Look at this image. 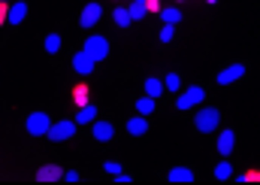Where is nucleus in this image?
Wrapping results in <instances>:
<instances>
[{
    "instance_id": "obj_1",
    "label": "nucleus",
    "mask_w": 260,
    "mask_h": 185,
    "mask_svg": "<svg viewBox=\"0 0 260 185\" xmlns=\"http://www.w3.org/2000/svg\"><path fill=\"white\" fill-rule=\"evenodd\" d=\"M194 124H197V130L212 134V130H218V124H221V113H218L215 107H203L194 116Z\"/></svg>"
},
{
    "instance_id": "obj_2",
    "label": "nucleus",
    "mask_w": 260,
    "mask_h": 185,
    "mask_svg": "<svg viewBox=\"0 0 260 185\" xmlns=\"http://www.w3.org/2000/svg\"><path fill=\"white\" fill-rule=\"evenodd\" d=\"M94 61H106V55H109V43H106V37H97V34H91L88 40H85V46H82Z\"/></svg>"
},
{
    "instance_id": "obj_3",
    "label": "nucleus",
    "mask_w": 260,
    "mask_h": 185,
    "mask_svg": "<svg viewBox=\"0 0 260 185\" xmlns=\"http://www.w3.org/2000/svg\"><path fill=\"white\" fill-rule=\"evenodd\" d=\"M206 100V91L200 88V85H191V88H185L179 97H176V107L179 110H194L197 103H203Z\"/></svg>"
},
{
    "instance_id": "obj_4",
    "label": "nucleus",
    "mask_w": 260,
    "mask_h": 185,
    "mask_svg": "<svg viewBox=\"0 0 260 185\" xmlns=\"http://www.w3.org/2000/svg\"><path fill=\"white\" fill-rule=\"evenodd\" d=\"M49 127H52V119H49L46 113H34V116H27V134H30V137H46Z\"/></svg>"
},
{
    "instance_id": "obj_5",
    "label": "nucleus",
    "mask_w": 260,
    "mask_h": 185,
    "mask_svg": "<svg viewBox=\"0 0 260 185\" xmlns=\"http://www.w3.org/2000/svg\"><path fill=\"white\" fill-rule=\"evenodd\" d=\"M76 127H79L76 119H73V122H58V124H52V127H49V134H46V137H49L52 143H64V140H70V137L76 134Z\"/></svg>"
},
{
    "instance_id": "obj_6",
    "label": "nucleus",
    "mask_w": 260,
    "mask_h": 185,
    "mask_svg": "<svg viewBox=\"0 0 260 185\" xmlns=\"http://www.w3.org/2000/svg\"><path fill=\"white\" fill-rule=\"evenodd\" d=\"M100 15H103V6H100V3H88V6L82 9V15H79L82 31H91V28L100 21Z\"/></svg>"
},
{
    "instance_id": "obj_7",
    "label": "nucleus",
    "mask_w": 260,
    "mask_h": 185,
    "mask_svg": "<svg viewBox=\"0 0 260 185\" xmlns=\"http://www.w3.org/2000/svg\"><path fill=\"white\" fill-rule=\"evenodd\" d=\"M94 64H97V61H94V58H91L85 49L73 55V70H76L79 76H91V73H94Z\"/></svg>"
},
{
    "instance_id": "obj_8",
    "label": "nucleus",
    "mask_w": 260,
    "mask_h": 185,
    "mask_svg": "<svg viewBox=\"0 0 260 185\" xmlns=\"http://www.w3.org/2000/svg\"><path fill=\"white\" fill-rule=\"evenodd\" d=\"M245 76V67L242 64H230V67H224L221 73H218V85H230V82H236V79H242Z\"/></svg>"
},
{
    "instance_id": "obj_9",
    "label": "nucleus",
    "mask_w": 260,
    "mask_h": 185,
    "mask_svg": "<svg viewBox=\"0 0 260 185\" xmlns=\"http://www.w3.org/2000/svg\"><path fill=\"white\" fill-rule=\"evenodd\" d=\"M64 176V170L58 167V164H43L40 170H37V182H58Z\"/></svg>"
},
{
    "instance_id": "obj_10",
    "label": "nucleus",
    "mask_w": 260,
    "mask_h": 185,
    "mask_svg": "<svg viewBox=\"0 0 260 185\" xmlns=\"http://www.w3.org/2000/svg\"><path fill=\"white\" fill-rule=\"evenodd\" d=\"M233 146H236V137H233V130H230V127H227V130H221V134H218V152L227 158V155L233 152Z\"/></svg>"
},
{
    "instance_id": "obj_11",
    "label": "nucleus",
    "mask_w": 260,
    "mask_h": 185,
    "mask_svg": "<svg viewBox=\"0 0 260 185\" xmlns=\"http://www.w3.org/2000/svg\"><path fill=\"white\" fill-rule=\"evenodd\" d=\"M112 134H115V127H112L109 122H97V119H94V140L109 143V140H112Z\"/></svg>"
},
{
    "instance_id": "obj_12",
    "label": "nucleus",
    "mask_w": 260,
    "mask_h": 185,
    "mask_svg": "<svg viewBox=\"0 0 260 185\" xmlns=\"http://www.w3.org/2000/svg\"><path fill=\"white\" fill-rule=\"evenodd\" d=\"M94 119H97V107H94V103L79 107V113H76V124H94Z\"/></svg>"
},
{
    "instance_id": "obj_13",
    "label": "nucleus",
    "mask_w": 260,
    "mask_h": 185,
    "mask_svg": "<svg viewBox=\"0 0 260 185\" xmlns=\"http://www.w3.org/2000/svg\"><path fill=\"white\" fill-rule=\"evenodd\" d=\"M24 15H27V3H18V0H15V3L9 6V18H6V21H9V24H21Z\"/></svg>"
},
{
    "instance_id": "obj_14",
    "label": "nucleus",
    "mask_w": 260,
    "mask_h": 185,
    "mask_svg": "<svg viewBox=\"0 0 260 185\" xmlns=\"http://www.w3.org/2000/svg\"><path fill=\"white\" fill-rule=\"evenodd\" d=\"M145 130H148V122H145V116L127 119V134H130V137H142Z\"/></svg>"
},
{
    "instance_id": "obj_15",
    "label": "nucleus",
    "mask_w": 260,
    "mask_h": 185,
    "mask_svg": "<svg viewBox=\"0 0 260 185\" xmlns=\"http://www.w3.org/2000/svg\"><path fill=\"white\" fill-rule=\"evenodd\" d=\"M154 103H157V100H154V97H148V94H145V97H139V100H136V113H139V116H145V119H148V116H151V113H154Z\"/></svg>"
},
{
    "instance_id": "obj_16",
    "label": "nucleus",
    "mask_w": 260,
    "mask_h": 185,
    "mask_svg": "<svg viewBox=\"0 0 260 185\" xmlns=\"http://www.w3.org/2000/svg\"><path fill=\"white\" fill-rule=\"evenodd\" d=\"M170 182H194V173L188 167H173L170 170Z\"/></svg>"
},
{
    "instance_id": "obj_17",
    "label": "nucleus",
    "mask_w": 260,
    "mask_h": 185,
    "mask_svg": "<svg viewBox=\"0 0 260 185\" xmlns=\"http://www.w3.org/2000/svg\"><path fill=\"white\" fill-rule=\"evenodd\" d=\"M164 91H167V88H164V82H160V79H145V94H148V97H154V100H157Z\"/></svg>"
},
{
    "instance_id": "obj_18",
    "label": "nucleus",
    "mask_w": 260,
    "mask_h": 185,
    "mask_svg": "<svg viewBox=\"0 0 260 185\" xmlns=\"http://www.w3.org/2000/svg\"><path fill=\"white\" fill-rule=\"evenodd\" d=\"M112 18H115V24H118V28H130V21H133V18H130V9H127V6H115Z\"/></svg>"
},
{
    "instance_id": "obj_19",
    "label": "nucleus",
    "mask_w": 260,
    "mask_h": 185,
    "mask_svg": "<svg viewBox=\"0 0 260 185\" xmlns=\"http://www.w3.org/2000/svg\"><path fill=\"white\" fill-rule=\"evenodd\" d=\"M160 18H164V24H179L182 21V12L176 6H167V9H160Z\"/></svg>"
},
{
    "instance_id": "obj_20",
    "label": "nucleus",
    "mask_w": 260,
    "mask_h": 185,
    "mask_svg": "<svg viewBox=\"0 0 260 185\" xmlns=\"http://www.w3.org/2000/svg\"><path fill=\"white\" fill-rule=\"evenodd\" d=\"M73 100H76L79 107H85V103H88V85H76V88H73Z\"/></svg>"
},
{
    "instance_id": "obj_21",
    "label": "nucleus",
    "mask_w": 260,
    "mask_h": 185,
    "mask_svg": "<svg viewBox=\"0 0 260 185\" xmlns=\"http://www.w3.org/2000/svg\"><path fill=\"white\" fill-rule=\"evenodd\" d=\"M127 9H130V18H133V21H139V18H145V12H148V9H145V3H136V0L130 3Z\"/></svg>"
},
{
    "instance_id": "obj_22",
    "label": "nucleus",
    "mask_w": 260,
    "mask_h": 185,
    "mask_svg": "<svg viewBox=\"0 0 260 185\" xmlns=\"http://www.w3.org/2000/svg\"><path fill=\"white\" fill-rule=\"evenodd\" d=\"M164 88H167V91H179V88H182V79H179V73H170V76L164 79Z\"/></svg>"
},
{
    "instance_id": "obj_23",
    "label": "nucleus",
    "mask_w": 260,
    "mask_h": 185,
    "mask_svg": "<svg viewBox=\"0 0 260 185\" xmlns=\"http://www.w3.org/2000/svg\"><path fill=\"white\" fill-rule=\"evenodd\" d=\"M233 176V167L227 164V161H221L218 167H215V179H230Z\"/></svg>"
},
{
    "instance_id": "obj_24",
    "label": "nucleus",
    "mask_w": 260,
    "mask_h": 185,
    "mask_svg": "<svg viewBox=\"0 0 260 185\" xmlns=\"http://www.w3.org/2000/svg\"><path fill=\"white\" fill-rule=\"evenodd\" d=\"M58 49H61V37H58V34H49V37H46V52L55 55Z\"/></svg>"
},
{
    "instance_id": "obj_25",
    "label": "nucleus",
    "mask_w": 260,
    "mask_h": 185,
    "mask_svg": "<svg viewBox=\"0 0 260 185\" xmlns=\"http://www.w3.org/2000/svg\"><path fill=\"white\" fill-rule=\"evenodd\" d=\"M173 37H176V24H164L160 28V43H170Z\"/></svg>"
},
{
    "instance_id": "obj_26",
    "label": "nucleus",
    "mask_w": 260,
    "mask_h": 185,
    "mask_svg": "<svg viewBox=\"0 0 260 185\" xmlns=\"http://www.w3.org/2000/svg\"><path fill=\"white\" fill-rule=\"evenodd\" d=\"M103 167H106V173H112V176H118V173H121V164H118V161H106Z\"/></svg>"
},
{
    "instance_id": "obj_27",
    "label": "nucleus",
    "mask_w": 260,
    "mask_h": 185,
    "mask_svg": "<svg viewBox=\"0 0 260 185\" xmlns=\"http://www.w3.org/2000/svg\"><path fill=\"white\" fill-rule=\"evenodd\" d=\"M9 18V3H0V24H6Z\"/></svg>"
},
{
    "instance_id": "obj_28",
    "label": "nucleus",
    "mask_w": 260,
    "mask_h": 185,
    "mask_svg": "<svg viewBox=\"0 0 260 185\" xmlns=\"http://www.w3.org/2000/svg\"><path fill=\"white\" fill-rule=\"evenodd\" d=\"M145 9H148V12H157V9H160V0H145Z\"/></svg>"
},
{
    "instance_id": "obj_29",
    "label": "nucleus",
    "mask_w": 260,
    "mask_h": 185,
    "mask_svg": "<svg viewBox=\"0 0 260 185\" xmlns=\"http://www.w3.org/2000/svg\"><path fill=\"white\" fill-rule=\"evenodd\" d=\"M64 179H67V182H79V179H82V176H79V173H76V170H67V173H64Z\"/></svg>"
},
{
    "instance_id": "obj_30",
    "label": "nucleus",
    "mask_w": 260,
    "mask_h": 185,
    "mask_svg": "<svg viewBox=\"0 0 260 185\" xmlns=\"http://www.w3.org/2000/svg\"><path fill=\"white\" fill-rule=\"evenodd\" d=\"M245 179H248V182H260V170H248Z\"/></svg>"
},
{
    "instance_id": "obj_31",
    "label": "nucleus",
    "mask_w": 260,
    "mask_h": 185,
    "mask_svg": "<svg viewBox=\"0 0 260 185\" xmlns=\"http://www.w3.org/2000/svg\"><path fill=\"white\" fill-rule=\"evenodd\" d=\"M209 3H218V0H209Z\"/></svg>"
},
{
    "instance_id": "obj_32",
    "label": "nucleus",
    "mask_w": 260,
    "mask_h": 185,
    "mask_svg": "<svg viewBox=\"0 0 260 185\" xmlns=\"http://www.w3.org/2000/svg\"><path fill=\"white\" fill-rule=\"evenodd\" d=\"M136 3H145V0H136Z\"/></svg>"
},
{
    "instance_id": "obj_33",
    "label": "nucleus",
    "mask_w": 260,
    "mask_h": 185,
    "mask_svg": "<svg viewBox=\"0 0 260 185\" xmlns=\"http://www.w3.org/2000/svg\"><path fill=\"white\" fill-rule=\"evenodd\" d=\"M0 3H9V0H0Z\"/></svg>"
}]
</instances>
